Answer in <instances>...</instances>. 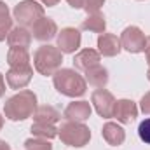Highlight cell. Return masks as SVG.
<instances>
[{
    "label": "cell",
    "instance_id": "cell-16",
    "mask_svg": "<svg viewBox=\"0 0 150 150\" xmlns=\"http://www.w3.org/2000/svg\"><path fill=\"white\" fill-rule=\"evenodd\" d=\"M101 136H103V140H105L108 145H113V147L122 145L124 140H126V133H124V129H122L119 124H115V122H107V124L103 126V129H101Z\"/></svg>",
    "mask_w": 150,
    "mask_h": 150
},
{
    "label": "cell",
    "instance_id": "cell-29",
    "mask_svg": "<svg viewBox=\"0 0 150 150\" xmlns=\"http://www.w3.org/2000/svg\"><path fill=\"white\" fill-rule=\"evenodd\" d=\"M40 2H42L44 5H47V7H54V5H56L59 0H40Z\"/></svg>",
    "mask_w": 150,
    "mask_h": 150
},
{
    "label": "cell",
    "instance_id": "cell-30",
    "mask_svg": "<svg viewBox=\"0 0 150 150\" xmlns=\"http://www.w3.org/2000/svg\"><path fill=\"white\" fill-rule=\"evenodd\" d=\"M145 54L147 58L150 56V37H147V42H145Z\"/></svg>",
    "mask_w": 150,
    "mask_h": 150
},
{
    "label": "cell",
    "instance_id": "cell-19",
    "mask_svg": "<svg viewBox=\"0 0 150 150\" xmlns=\"http://www.w3.org/2000/svg\"><path fill=\"white\" fill-rule=\"evenodd\" d=\"M35 119V122H42V124H56L59 119H61V113L58 112L54 107L51 105H42L38 107L35 113L32 115Z\"/></svg>",
    "mask_w": 150,
    "mask_h": 150
},
{
    "label": "cell",
    "instance_id": "cell-18",
    "mask_svg": "<svg viewBox=\"0 0 150 150\" xmlns=\"http://www.w3.org/2000/svg\"><path fill=\"white\" fill-rule=\"evenodd\" d=\"M86 82H89L94 87H105L108 82V72L107 68H103L101 65L91 67L89 70H86Z\"/></svg>",
    "mask_w": 150,
    "mask_h": 150
},
{
    "label": "cell",
    "instance_id": "cell-32",
    "mask_svg": "<svg viewBox=\"0 0 150 150\" xmlns=\"http://www.w3.org/2000/svg\"><path fill=\"white\" fill-rule=\"evenodd\" d=\"M2 126H4V117L0 115V129H2Z\"/></svg>",
    "mask_w": 150,
    "mask_h": 150
},
{
    "label": "cell",
    "instance_id": "cell-24",
    "mask_svg": "<svg viewBox=\"0 0 150 150\" xmlns=\"http://www.w3.org/2000/svg\"><path fill=\"white\" fill-rule=\"evenodd\" d=\"M138 134L142 138V142L150 145V119H145L143 122H140L138 126Z\"/></svg>",
    "mask_w": 150,
    "mask_h": 150
},
{
    "label": "cell",
    "instance_id": "cell-2",
    "mask_svg": "<svg viewBox=\"0 0 150 150\" xmlns=\"http://www.w3.org/2000/svg\"><path fill=\"white\" fill-rule=\"evenodd\" d=\"M54 80V87L70 98H79L86 93L87 86H86V79L79 72H75L72 68H59L56 74L52 75Z\"/></svg>",
    "mask_w": 150,
    "mask_h": 150
},
{
    "label": "cell",
    "instance_id": "cell-11",
    "mask_svg": "<svg viewBox=\"0 0 150 150\" xmlns=\"http://www.w3.org/2000/svg\"><path fill=\"white\" fill-rule=\"evenodd\" d=\"M63 117L70 122H84L91 117V105L87 101H74L65 108Z\"/></svg>",
    "mask_w": 150,
    "mask_h": 150
},
{
    "label": "cell",
    "instance_id": "cell-8",
    "mask_svg": "<svg viewBox=\"0 0 150 150\" xmlns=\"http://www.w3.org/2000/svg\"><path fill=\"white\" fill-rule=\"evenodd\" d=\"M80 32L75 28H63L58 35V49L61 52H75L80 45Z\"/></svg>",
    "mask_w": 150,
    "mask_h": 150
},
{
    "label": "cell",
    "instance_id": "cell-23",
    "mask_svg": "<svg viewBox=\"0 0 150 150\" xmlns=\"http://www.w3.org/2000/svg\"><path fill=\"white\" fill-rule=\"evenodd\" d=\"M26 150H52V145L45 138H30L25 142Z\"/></svg>",
    "mask_w": 150,
    "mask_h": 150
},
{
    "label": "cell",
    "instance_id": "cell-20",
    "mask_svg": "<svg viewBox=\"0 0 150 150\" xmlns=\"http://www.w3.org/2000/svg\"><path fill=\"white\" fill-rule=\"evenodd\" d=\"M105 26H107V21L101 14H89L87 19L82 21V30H87V32H94V33H103L105 32Z\"/></svg>",
    "mask_w": 150,
    "mask_h": 150
},
{
    "label": "cell",
    "instance_id": "cell-7",
    "mask_svg": "<svg viewBox=\"0 0 150 150\" xmlns=\"http://www.w3.org/2000/svg\"><path fill=\"white\" fill-rule=\"evenodd\" d=\"M91 103L94 105L96 112L103 119L113 117V108H115V98L110 91L107 89H96L91 96Z\"/></svg>",
    "mask_w": 150,
    "mask_h": 150
},
{
    "label": "cell",
    "instance_id": "cell-4",
    "mask_svg": "<svg viewBox=\"0 0 150 150\" xmlns=\"http://www.w3.org/2000/svg\"><path fill=\"white\" fill-rule=\"evenodd\" d=\"M58 136L61 138V142L65 145H70V147H84L89 143L91 140V131L87 126H84L82 122H65L61 124V127L58 129Z\"/></svg>",
    "mask_w": 150,
    "mask_h": 150
},
{
    "label": "cell",
    "instance_id": "cell-31",
    "mask_svg": "<svg viewBox=\"0 0 150 150\" xmlns=\"http://www.w3.org/2000/svg\"><path fill=\"white\" fill-rule=\"evenodd\" d=\"M0 150H11L9 143H7V142H4V140H0Z\"/></svg>",
    "mask_w": 150,
    "mask_h": 150
},
{
    "label": "cell",
    "instance_id": "cell-27",
    "mask_svg": "<svg viewBox=\"0 0 150 150\" xmlns=\"http://www.w3.org/2000/svg\"><path fill=\"white\" fill-rule=\"evenodd\" d=\"M67 2H68V4H70V5H72L74 9H82V7H84V2H86V0H67Z\"/></svg>",
    "mask_w": 150,
    "mask_h": 150
},
{
    "label": "cell",
    "instance_id": "cell-3",
    "mask_svg": "<svg viewBox=\"0 0 150 150\" xmlns=\"http://www.w3.org/2000/svg\"><path fill=\"white\" fill-rule=\"evenodd\" d=\"M63 63V52L52 45H42L33 54V67L40 75H54Z\"/></svg>",
    "mask_w": 150,
    "mask_h": 150
},
{
    "label": "cell",
    "instance_id": "cell-17",
    "mask_svg": "<svg viewBox=\"0 0 150 150\" xmlns=\"http://www.w3.org/2000/svg\"><path fill=\"white\" fill-rule=\"evenodd\" d=\"M7 63L11 68H32L30 65V56L26 49H16L11 47L7 52Z\"/></svg>",
    "mask_w": 150,
    "mask_h": 150
},
{
    "label": "cell",
    "instance_id": "cell-10",
    "mask_svg": "<svg viewBox=\"0 0 150 150\" xmlns=\"http://www.w3.org/2000/svg\"><path fill=\"white\" fill-rule=\"evenodd\" d=\"M33 68H11L5 74V80L11 89H23L30 84Z\"/></svg>",
    "mask_w": 150,
    "mask_h": 150
},
{
    "label": "cell",
    "instance_id": "cell-14",
    "mask_svg": "<svg viewBox=\"0 0 150 150\" xmlns=\"http://www.w3.org/2000/svg\"><path fill=\"white\" fill-rule=\"evenodd\" d=\"M7 44L11 47H16V49H26L30 47L32 44V33L25 28V26H16L9 32L7 35Z\"/></svg>",
    "mask_w": 150,
    "mask_h": 150
},
{
    "label": "cell",
    "instance_id": "cell-1",
    "mask_svg": "<svg viewBox=\"0 0 150 150\" xmlns=\"http://www.w3.org/2000/svg\"><path fill=\"white\" fill-rule=\"evenodd\" d=\"M37 110V96L33 91H19L12 98H9L4 105V113L11 120H25L32 117Z\"/></svg>",
    "mask_w": 150,
    "mask_h": 150
},
{
    "label": "cell",
    "instance_id": "cell-9",
    "mask_svg": "<svg viewBox=\"0 0 150 150\" xmlns=\"http://www.w3.org/2000/svg\"><path fill=\"white\" fill-rule=\"evenodd\" d=\"M113 117L119 122H122V124H131L138 117V107H136V103L131 101V100H119V101H115Z\"/></svg>",
    "mask_w": 150,
    "mask_h": 150
},
{
    "label": "cell",
    "instance_id": "cell-22",
    "mask_svg": "<svg viewBox=\"0 0 150 150\" xmlns=\"http://www.w3.org/2000/svg\"><path fill=\"white\" fill-rule=\"evenodd\" d=\"M12 30V19L9 16V9L7 5L0 0V42L5 40V37L9 35V32Z\"/></svg>",
    "mask_w": 150,
    "mask_h": 150
},
{
    "label": "cell",
    "instance_id": "cell-5",
    "mask_svg": "<svg viewBox=\"0 0 150 150\" xmlns=\"http://www.w3.org/2000/svg\"><path fill=\"white\" fill-rule=\"evenodd\" d=\"M40 18H44V7L35 0H23L14 7V19L21 26H33Z\"/></svg>",
    "mask_w": 150,
    "mask_h": 150
},
{
    "label": "cell",
    "instance_id": "cell-28",
    "mask_svg": "<svg viewBox=\"0 0 150 150\" xmlns=\"http://www.w3.org/2000/svg\"><path fill=\"white\" fill-rule=\"evenodd\" d=\"M4 93H5V82H4V75L0 74V98L4 96Z\"/></svg>",
    "mask_w": 150,
    "mask_h": 150
},
{
    "label": "cell",
    "instance_id": "cell-6",
    "mask_svg": "<svg viewBox=\"0 0 150 150\" xmlns=\"http://www.w3.org/2000/svg\"><path fill=\"white\" fill-rule=\"evenodd\" d=\"M147 37L138 26H127L120 35V45L129 52H143Z\"/></svg>",
    "mask_w": 150,
    "mask_h": 150
},
{
    "label": "cell",
    "instance_id": "cell-15",
    "mask_svg": "<svg viewBox=\"0 0 150 150\" xmlns=\"http://www.w3.org/2000/svg\"><path fill=\"white\" fill-rule=\"evenodd\" d=\"M100 52L98 51H94V49H84V51H80L79 54H75L74 58V67L77 70H89L91 67H96V65H100Z\"/></svg>",
    "mask_w": 150,
    "mask_h": 150
},
{
    "label": "cell",
    "instance_id": "cell-33",
    "mask_svg": "<svg viewBox=\"0 0 150 150\" xmlns=\"http://www.w3.org/2000/svg\"><path fill=\"white\" fill-rule=\"evenodd\" d=\"M147 77H149V80H150V68H149V74H147Z\"/></svg>",
    "mask_w": 150,
    "mask_h": 150
},
{
    "label": "cell",
    "instance_id": "cell-34",
    "mask_svg": "<svg viewBox=\"0 0 150 150\" xmlns=\"http://www.w3.org/2000/svg\"><path fill=\"white\" fill-rule=\"evenodd\" d=\"M147 61H149V67H150V56H149V58H147Z\"/></svg>",
    "mask_w": 150,
    "mask_h": 150
},
{
    "label": "cell",
    "instance_id": "cell-26",
    "mask_svg": "<svg viewBox=\"0 0 150 150\" xmlns=\"http://www.w3.org/2000/svg\"><path fill=\"white\" fill-rule=\"evenodd\" d=\"M142 112L150 113V93H147V94L142 98Z\"/></svg>",
    "mask_w": 150,
    "mask_h": 150
},
{
    "label": "cell",
    "instance_id": "cell-21",
    "mask_svg": "<svg viewBox=\"0 0 150 150\" xmlns=\"http://www.w3.org/2000/svg\"><path fill=\"white\" fill-rule=\"evenodd\" d=\"M32 134L37 138H45L51 140L54 136H58V129L54 127V124H42V122H33L32 124Z\"/></svg>",
    "mask_w": 150,
    "mask_h": 150
},
{
    "label": "cell",
    "instance_id": "cell-25",
    "mask_svg": "<svg viewBox=\"0 0 150 150\" xmlns=\"http://www.w3.org/2000/svg\"><path fill=\"white\" fill-rule=\"evenodd\" d=\"M103 4H105V0H86L84 2V9H86L87 14H96L101 9Z\"/></svg>",
    "mask_w": 150,
    "mask_h": 150
},
{
    "label": "cell",
    "instance_id": "cell-12",
    "mask_svg": "<svg viewBox=\"0 0 150 150\" xmlns=\"http://www.w3.org/2000/svg\"><path fill=\"white\" fill-rule=\"evenodd\" d=\"M32 28H33V38L40 42H49L58 33V26L51 18H40Z\"/></svg>",
    "mask_w": 150,
    "mask_h": 150
},
{
    "label": "cell",
    "instance_id": "cell-13",
    "mask_svg": "<svg viewBox=\"0 0 150 150\" xmlns=\"http://www.w3.org/2000/svg\"><path fill=\"white\" fill-rule=\"evenodd\" d=\"M122 45H120V38H117V35L113 33H101L98 37V52L103 56H117L120 52Z\"/></svg>",
    "mask_w": 150,
    "mask_h": 150
}]
</instances>
